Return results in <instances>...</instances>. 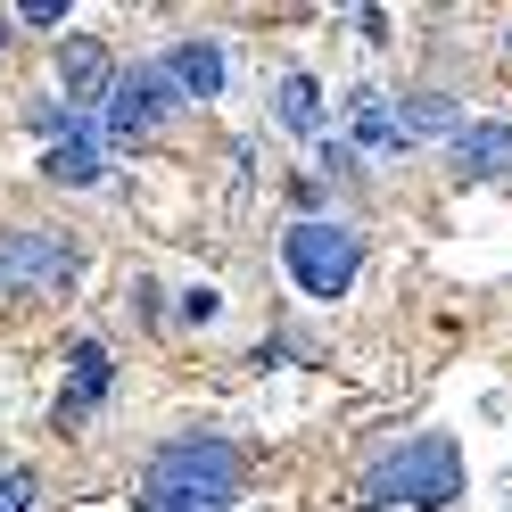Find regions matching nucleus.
Instances as JSON below:
<instances>
[{
    "label": "nucleus",
    "instance_id": "nucleus-15",
    "mask_svg": "<svg viewBox=\"0 0 512 512\" xmlns=\"http://www.w3.org/2000/svg\"><path fill=\"white\" fill-rule=\"evenodd\" d=\"M182 314H190V323H215L223 298H215V290H190V298H182Z\"/></svg>",
    "mask_w": 512,
    "mask_h": 512
},
{
    "label": "nucleus",
    "instance_id": "nucleus-9",
    "mask_svg": "<svg viewBox=\"0 0 512 512\" xmlns=\"http://www.w3.org/2000/svg\"><path fill=\"white\" fill-rule=\"evenodd\" d=\"M58 83H67V100H100L108 91V58H100L91 34H75L67 50H58Z\"/></svg>",
    "mask_w": 512,
    "mask_h": 512
},
{
    "label": "nucleus",
    "instance_id": "nucleus-4",
    "mask_svg": "<svg viewBox=\"0 0 512 512\" xmlns=\"http://www.w3.org/2000/svg\"><path fill=\"white\" fill-rule=\"evenodd\" d=\"M182 108V91H174V75L166 67H133V75H116L108 83V108H100V124L116 141H149L157 124H166Z\"/></svg>",
    "mask_w": 512,
    "mask_h": 512
},
{
    "label": "nucleus",
    "instance_id": "nucleus-6",
    "mask_svg": "<svg viewBox=\"0 0 512 512\" xmlns=\"http://www.w3.org/2000/svg\"><path fill=\"white\" fill-rule=\"evenodd\" d=\"M455 174L463 182L512 174V124H463V133H455Z\"/></svg>",
    "mask_w": 512,
    "mask_h": 512
},
{
    "label": "nucleus",
    "instance_id": "nucleus-13",
    "mask_svg": "<svg viewBox=\"0 0 512 512\" xmlns=\"http://www.w3.org/2000/svg\"><path fill=\"white\" fill-rule=\"evenodd\" d=\"M281 124H290V133H323V83H314V75L281 83Z\"/></svg>",
    "mask_w": 512,
    "mask_h": 512
},
{
    "label": "nucleus",
    "instance_id": "nucleus-2",
    "mask_svg": "<svg viewBox=\"0 0 512 512\" xmlns=\"http://www.w3.org/2000/svg\"><path fill=\"white\" fill-rule=\"evenodd\" d=\"M455 496H463V446L446 438V430L405 438V446H389V455L364 471V504H413V512H438V504H455Z\"/></svg>",
    "mask_w": 512,
    "mask_h": 512
},
{
    "label": "nucleus",
    "instance_id": "nucleus-10",
    "mask_svg": "<svg viewBox=\"0 0 512 512\" xmlns=\"http://www.w3.org/2000/svg\"><path fill=\"white\" fill-rule=\"evenodd\" d=\"M347 133H356V149H405L397 141V108L380 100V91H356V100H347Z\"/></svg>",
    "mask_w": 512,
    "mask_h": 512
},
{
    "label": "nucleus",
    "instance_id": "nucleus-1",
    "mask_svg": "<svg viewBox=\"0 0 512 512\" xmlns=\"http://www.w3.org/2000/svg\"><path fill=\"white\" fill-rule=\"evenodd\" d=\"M141 512H232L240 504V446L232 438H174V446H157L149 471H141V488H133Z\"/></svg>",
    "mask_w": 512,
    "mask_h": 512
},
{
    "label": "nucleus",
    "instance_id": "nucleus-5",
    "mask_svg": "<svg viewBox=\"0 0 512 512\" xmlns=\"http://www.w3.org/2000/svg\"><path fill=\"white\" fill-rule=\"evenodd\" d=\"M75 273V248L50 240V232H9L0 240V298H25V290H50V281Z\"/></svg>",
    "mask_w": 512,
    "mask_h": 512
},
{
    "label": "nucleus",
    "instance_id": "nucleus-14",
    "mask_svg": "<svg viewBox=\"0 0 512 512\" xmlns=\"http://www.w3.org/2000/svg\"><path fill=\"white\" fill-rule=\"evenodd\" d=\"M0 512H34V471H0Z\"/></svg>",
    "mask_w": 512,
    "mask_h": 512
},
{
    "label": "nucleus",
    "instance_id": "nucleus-3",
    "mask_svg": "<svg viewBox=\"0 0 512 512\" xmlns=\"http://www.w3.org/2000/svg\"><path fill=\"white\" fill-rule=\"evenodd\" d=\"M281 265H290V281L306 298H347V281L364 273V240L331 215H298L281 232Z\"/></svg>",
    "mask_w": 512,
    "mask_h": 512
},
{
    "label": "nucleus",
    "instance_id": "nucleus-16",
    "mask_svg": "<svg viewBox=\"0 0 512 512\" xmlns=\"http://www.w3.org/2000/svg\"><path fill=\"white\" fill-rule=\"evenodd\" d=\"M0 42H9V25H0Z\"/></svg>",
    "mask_w": 512,
    "mask_h": 512
},
{
    "label": "nucleus",
    "instance_id": "nucleus-7",
    "mask_svg": "<svg viewBox=\"0 0 512 512\" xmlns=\"http://www.w3.org/2000/svg\"><path fill=\"white\" fill-rule=\"evenodd\" d=\"M108 380H116L108 347H100V339H83V347H75V380H67V397H58V422H83V413L108 397Z\"/></svg>",
    "mask_w": 512,
    "mask_h": 512
},
{
    "label": "nucleus",
    "instance_id": "nucleus-8",
    "mask_svg": "<svg viewBox=\"0 0 512 512\" xmlns=\"http://www.w3.org/2000/svg\"><path fill=\"white\" fill-rule=\"evenodd\" d=\"M166 75H174L182 100H215V91H223V50H215V42H182V50L166 58Z\"/></svg>",
    "mask_w": 512,
    "mask_h": 512
},
{
    "label": "nucleus",
    "instance_id": "nucleus-12",
    "mask_svg": "<svg viewBox=\"0 0 512 512\" xmlns=\"http://www.w3.org/2000/svg\"><path fill=\"white\" fill-rule=\"evenodd\" d=\"M430 133H463L455 100H438V91H422V100H405V108H397V141H430Z\"/></svg>",
    "mask_w": 512,
    "mask_h": 512
},
{
    "label": "nucleus",
    "instance_id": "nucleus-11",
    "mask_svg": "<svg viewBox=\"0 0 512 512\" xmlns=\"http://www.w3.org/2000/svg\"><path fill=\"white\" fill-rule=\"evenodd\" d=\"M42 174H50V182H75V190H83V182H100V141H91L83 124H75V133L42 157Z\"/></svg>",
    "mask_w": 512,
    "mask_h": 512
}]
</instances>
